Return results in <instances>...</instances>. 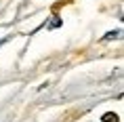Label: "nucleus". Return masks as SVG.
Here are the masks:
<instances>
[{"instance_id":"obj_3","label":"nucleus","mask_w":124,"mask_h":122,"mask_svg":"<svg viewBox=\"0 0 124 122\" xmlns=\"http://www.w3.org/2000/svg\"><path fill=\"white\" fill-rule=\"evenodd\" d=\"M61 21H59V17H53V23H51V27H57Z\"/></svg>"},{"instance_id":"obj_2","label":"nucleus","mask_w":124,"mask_h":122,"mask_svg":"<svg viewBox=\"0 0 124 122\" xmlns=\"http://www.w3.org/2000/svg\"><path fill=\"white\" fill-rule=\"evenodd\" d=\"M116 36H120V32H109V34H105V38H103V40H114Z\"/></svg>"},{"instance_id":"obj_1","label":"nucleus","mask_w":124,"mask_h":122,"mask_svg":"<svg viewBox=\"0 0 124 122\" xmlns=\"http://www.w3.org/2000/svg\"><path fill=\"white\" fill-rule=\"evenodd\" d=\"M120 118H118L116 114H111V112H107V114H103L101 116V122H118Z\"/></svg>"}]
</instances>
